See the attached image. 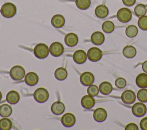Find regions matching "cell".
Segmentation results:
<instances>
[{"label": "cell", "instance_id": "cell-1", "mask_svg": "<svg viewBox=\"0 0 147 130\" xmlns=\"http://www.w3.org/2000/svg\"><path fill=\"white\" fill-rule=\"evenodd\" d=\"M17 12L16 6L12 3L7 2L4 3L1 9V14L5 18H9L14 17Z\"/></svg>", "mask_w": 147, "mask_h": 130}, {"label": "cell", "instance_id": "cell-2", "mask_svg": "<svg viewBox=\"0 0 147 130\" xmlns=\"http://www.w3.org/2000/svg\"><path fill=\"white\" fill-rule=\"evenodd\" d=\"M34 56L39 59H44L48 57L49 52V48L45 44L40 43L36 45L33 49Z\"/></svg>", "mask_w": 147, "mask_h": 130}, {"label": "cell", "instance_id": "cell-3", "mask_svg": "<svg viewBox=\"0 0 147 130\" xmlns=\"http://www.w3.org/2000/svg\"><path fill=\"white\" fill-rule=\"evenodd\" d=\"M9 73L11 78L16 81L22 80L25 75V69L20 65H16L12 67Z\"/></svg>", "mask_w": 147, "mask_h": 130}, {"label": "cell", "instance_id": "cell-4", "mask_svg": "<svg viewBox=\"0 0 147 130\" xmlns=\"http://www.w3.org/2000/svg\"><path fill=\"white\" fill-rule=\"evenodd\" d=\"M34 100L40 103L47 101L49 98L48 91L44 88H37L33 93Z\"/></svg>", "mask_w": 147, "mask_h": 130}, {"label": "cell", "instance_id": "cell-5", "mask_svg": "<svg viewBox=\"0 0 147 130\" xmlns=\"http://www.w3.org/2000/svg\"><path fill=\"white\" fill-rule=\"evenodd\" d=\"M117 17L118 19L123 23H126L130 21L132 17V14L131 11L126 7L120 9L117 14Z\"/></svg>", "mask_w": 147, "mask_h": 130}, {"label": "cell", "instance_id": "cell-6", "mask_svg": "<svg viewBox=\"0 0 147 130\" xmlns=\"http://www.w3.org/2000/svg\"><path fill=\"white\" fill-rule=\"evenodd\" d=\"M87 56L91 61L96 62L101 59L102 57V52L96 47H92L88 50Z\"/></svg>", "mask_w": 147, "mask_h": 130}, {"label": "cell", "instance_id": "cell-7", "mask_svg": "<svg viewBox=\"0 0 147 130\" xmlns=\"http://www.w3.org/2000/svg\"><path fill=\"white\" fill-rule=\"evenodd\" d=\"M64 50V46L62 44L59 42H54L50 45L49 52L52 56L54 57H59L61 56Z\"/></svg>", "mask_w": 147, "mask_h": 130}, {"label": "cell", "instance_id": "cell-8", "mask_svg": "<svg viewBox=\"0 0 147 130\" xmlns=\"http://www.w3.org/2000/svg\"><path fill=\"white\" fill-rule=\"evenodd\" d=\"M132 113L137 117H142L146 113V107L142 103H136L132 107Z\"/></svg>", "mask_w": 147, "mask_h": 130}, {"label": "cell", "instance_id": "cell-9", "mask_svg": "<svg viewBox=\"0 0 147 130\" xmlns=\"http://www.w3.org/2000/svg\"><path fill=\"white\" fill-rule=\"evenodd\" d=\"M61 122L64 127H68V128L71 127L75 123L76 118L72 113H65L61 117Z\"/></svg>", "mask_w": 147, "mask_h": 130}, {"label": "cell", "instance_id": "cell-10", "mask_svg": "<svg viewBox=\"0 0 147 130\" xmlns=\"http://www.w3.org/2000/svg\"><path fill=\"white\" fill-rule=\"evenodd\" d=\"M122 101L126 104H133L136 100V94L131 90H125L121 94Z\"/></svg>", "mask_w": 147, "mask_h": 130}, {"label": "cell", "instance_id": "cell-11", "mask_svg": "<svg viewBox=\"0 0 147 130\" xmlns=\"http://www.w3.org/2000/svg\"><path fill=\"white\" fill-rule=\"evenodd\" d=\"M95 80L93 74L89 72H83L80 76V81L84 86H90Z\"/></svg>", "mask_w": 147, "mask_h": 130}, {"label": "cell", "instance_id": "cell-12", "mask_svg": "<svg viewBox=\"0 0 147 130\" xmlns=\"http://www.w3.org/2000/svg\"><path fill=\"white\" fill-rule=\"evenodd\" d=\"M87 54L83 50H78L73 54V60L78 64H82L86 61Z\"/></svg>", "mask_w": 147, "mask_h": 130}, {"label": "cell", "instance_id": "cell-13", "mask_svg": "<svg viewBox=\"0 0 147 130\" xmlns=\"http://www.w3.org/2000/svg\"><path fill=\"white\" fill-rule=\"evenodd\" d=\"M107 112L102 108H96L93 113V117L97 122H103L107 117Z\"/></svg>", "mask_w": 147, "mask_h": 130}, {"label": "cell", "instance_id": "cell-14", "mask_svg": "<svg viewBox=\"0 0 147 130\" xmlns=\"http://www.w3.org/2000/svg\"><path fill=\"white\" fill-rule=\"evenodd\" d=\"M95 103V100L94 99L93 96L90 95H85L84 96L81 100L82 106L87 109L92 108Z\"/></svg>", "mask_w": 147, "mask_h": 130}, {"label": "cell", "instance_id": "cell-15", "mask_svg": "<svg viewBox=\"0 0 147 130\" xmlns=\"http://www.w3.org/2000/svg\"><path fill=\"white\" fill-rule=\"evenodd\" d=\"M38 76L33 72L28 73L25 76V82L29 86H34L38 83Z\"/></svg>", "mask_w": 147, "mask_h": 130}, {"label": "cell", "instance_id": "cell-16", "mask_svg": "<svg viewBox=\"0 0 147 130\" xmlns=\"http://www.w3.org/2000/svg\"><path fill=\"white\" fill-rule=\"evenodd\" d=\"M105 36L100 31H95L91 36V42L95 45H102L105 41Z\"/></svg>", "mask_w": 147, "mask_h": 130}, {"label": "cell", "instance_id": "cell-17", "mask_svg": "<svg viewBox=\"0 0 147 130\" xmlns=\"http://www.w3.org/2000/svg\"><path fill=\"white\" fill-rule=\"evenodd\" d=\"M64 42L67 46L69 47H72L75 46L78 44V37L76 34L73 33H69L65 36Z\"/></svg>", "mask_w": 147, "mask_h": 130}, {"label": "cell", "instance_id": "cell-18", "mask_svg": "<svg viewBox=\"0 0 147 130\" xmlns=\"http://www.w3.org/2000/svg\"><path fill=\"white\" fill-rule=\"evenodd\" d=\"M51 23L56 28L62 27L65 23V18L62 15L56 14L52 18Z\"/></svg>", "mask_w": 147, "mask_h": 130}, {"label": "cell", "instance_id": "cell-19", "mask_svg": "<svg viewBox=\"0 0 147 130\" xmlns=\"http://www.w3.org/2000/svg\"><path fill=\"white\" fill-rule=\"evenodd\" d=\"M95 14L99 18H104L109 14V9L105 5H100L95 9Z\"/></svg>", "mask_w": 147, "mask_h": 130}, {"label": "cell", "instance_id": "cell-20", "mask_svg": "<svg viewBox=\"0 0 147 130\" xmlns=\"http://www.w3.org/2000/svg\"><path fill=\"white\" fill-rule=\"evenodd\" d=\"M51 109L53 113L56 115H59L64 112L65 110V105L62 102L57 101L52 104Z\"/></svg>", "mask_w": 147, "mask_h": 130}, {"label": "cell", "instance_id": "cell-21", "mask_svg": "<svg viewBox=\"0 0 147 130\" xmlns=\"http://www.w3.org/2000/svg\"><path fill=\"white\" fill-rule=\"evenodd\" d=\"M20 94L16 90H10L7 93L6 101L11 104H16L20 100Z\"/></svg>", "mask_w": 147, "mask_h": 130}, {"label": "cell", "instance_id": "cell-22", "mask_svg": "<svg viewBox=\"0 0 147 130\" xmlns=\"http://www.w3.org/2000/svg\"><path fill=\"white\" fill-rule=\"evenodd\" d=\"M137 85L141 88L147 87V73H142L139 74L136 79Z\"/></svg>", "mask_w": 147, "mask_h": 130}, {"label": "cell", "instance_id": "cell-23", "mask_svg": "<svg viewBox=\"0 0 147 130\" xmlns=\"http://www.w3.org/2000/svg\"><path fill=\"white\" fill-rule=\"evenodd\" d=\"M99 90L102 94L104 95H107L111 92L113 90V86L109 82L103 81L101 82L99 85Z\"/></svg>", "mask_w": 147, "mask_h": 130}, {"label": "cell", "instance_id": "cell-24", "mask_svg": "<svg viewBox=\"0 0 147 130\" xmlns=\"http://www.w3.org/2000/svg\"><path fill=\"white\" fill-rule=\"evenodd\" d=\"M122 53L125 57L127 58H132L136 55L137 51L133 46L127 45L123 49Z\"/></svg>", "mask_w": 147, "mask_h": 130}, {"label": "cell", "instance_id": "cell-25", "mask_svg": "<svg viewBox=\"0 0 147 130\" xmlns=\"http://www.w3.org/2000/svg\"><path fill=\"white\" fill-rule=\"evenodd\" d=\"M68 75L67 70L63 67L58 68L56 69L55 72V78L60 81H63L65 80Z\"/></svg>", "mask_w": 147, "mask_h": 130}, {"label": "cell", "instance_id": "cell-26", "mask_svg": "<svg viewBox=\"0 0 147 130\" xmlns=\"http://www.w3.org/2000/svg\"><path fill=\"white\" fill-rule=\"evenodd\" d=\"M12 111V108L9 104H4L0 106V116L3 117H7L10 116Z\"/></svg>", "mask_w": 147, "mask_h": 130}, {"label": "cell", "instance_id": "cell-27", "mask_svg": "<svg viewBox=\"0 0 147 130\" xmlns=\"http://www.w3.org/2000/svg\"><path fill=\"white\" fill-rule=\"evenodd\" d=\"M12 127L11 121L8 118H2L0 120V129L9 130Z\"/></svg>", "mask_w": 147, "mask_h": 130}, {"label": "cell", "instance_id": "cell-28", "mask_svg": "<svg viewBox=\"0 0 147 130\" xmlns=\"http://www.w3.org/2000/svg\"><path fill=\"white\" fill-rule=\"evenodd\" d=\"M138 31V29L135 25H131L126 27L125 33L128 37L133 38L137 35Z\"/></svg>", "mask_w": 147, "mask_h": 130}, {"label": "cell", "instance_id": "cell-29", "mask_svg": "<svg viewBox=\"0 0 147 130\" xmlns=\"http://www.w3.org/2000/svg\"><path fill=\"white\" fill-rule=\"evenodd\" d=\"M102 27L104 32L106 33H110L114 31L115 26L113 22H112L111 21H107L103 22V23L102 24Z\"/></svg>", "mask_w": 147, "mask_h": 130}, {"label": "cell", "instance_id": "cell-30", "mask_svg": "<svg viewBox=\"0 0 147 130\" xmlns=\"http://www.w3.org/2000/svg\"><path fill=\"white\" fill-rule=\"evenodd\" d=\"M146 7L144 5L138 4L134 7V13L137 17L145 15L146 13Z\"/></svg>", "mask_w": 147, "mask_h": 130}, {"label": "cell", "instance_id": "cell-31", "mask_svg": "<svg viewBox=\"0 0 147 130\" xmlns=\"http://www.w3.org/2000/svg\"><path fill=\"white\" fill-rule=\"evenodd\" d=\"M76 6L81 10L87 9L91 5V0H76Z\"/></svg>", "mask_w": 147, "mask_h": 130}, {"label": "cell", "instance_id": "cell-32", "mask_svg": "<svg viewBox=\"0 0 147 130\" xmlns=\"http://www.w3.org/2000/svg\"><path fill=\"white\" fill-rule=\"evenodd\" d=\"M137 97L142 103L147 102V89L145 88L140 89L137 92Z\"/></svg>", "mask_w": 147, "mask_h": 130}, {"label": "cell", "instance_id": "cell-33", "mask_svg": "<svg viewBox=\"0 0 147 130\" xmlns=\"http://www.w3.org/2000/svg\"><path fill=\"white\" fill-rule=\"evenodd\" d=\"M138 25L142 30H147V15L140 17L138 21Z\"/></svg>", "mask_w": 147, "mask_h": 130}, {"label": "cell", "instance_id": "cell-34", "mask_svg": "<svg viewBox=\"0 0 147 130\" xmlns=\"http://www.w3.org/2000/svg\"><path fill=\"white\" fill-rule=\"evenodd\" d=\"M99 90V88L96 85L91 84L90 86H88L87 92L88 94L91 96H96L98 94Z\"/></svg>", "mask_w": 147, "mask_h": 130}, {"label": "cell", "instance_id": "cell-35", "mask_svg": "<svg viewBox=\"0 0 147 130\" xmlns=\"http://www.w3.org/2000/svg\"><path fill=\"white\" fill-rule=\"evenodd\" d=\"M115 85L118 88H124L126 85V80L122 77H118L115 81Z\"/></svg>", "mask_w": 147, "mask_h": 130}, {"label": "cell", "instance_id": "cell-36", "mask_svg": "<svg viewBox=\"0 0 147 130\" xmlns=\"http://www.w3.org/2000/svg\"><path fill=\"white\" fill-rule=\"evenodd\" d=\"M125 130H138V127L135 123H129L125 127Z\"/></svg>", "mask_w": 147, "mask_h": 130}, {"label": "cell", "instance_id": "cell-37", "mask_svg": "<svg viewBox=\"0 0 147 130\" xmlns=\"http://www.w3.org/2000/svg\"><path fill=\"white\" fill-rule=\"evenodd\" d=\"M141 129L142 130H147V117L143 118L140 123Z\"/></svg>", "mask_w": 147, "mask_h": 130}, {"label": "cell", "instance_id": "cell-38", "mask_svg": "<svg viewBox=\"0 0 147 130\" xmlns=\"http://www.w3.org/2000/svg\"><path fill=\"white\" fill-rule=\"evenodd\" d=\"M136 0H122V2L124 5H125L127 6H131L133 5Z\"/></svg>", "mask_w": 147, "mask_h": 130}, {"label": "cell", "instance_id": "cell-39", "mask_svg": "<svg viewBox=\"0 0 147 130\" xmlns=\"http://www.w3.org/2000/svg\"><path fill=\"white\" fill-rule=\"evenodd\" d=\"M142 68L143 71L146 73H147V61H145L142 63Z\"/></svg>", "mask_w": 147, "mask_h": 130}, {"label": "cell", "instance_id": "cell-40", "mask_svg": "<svg viewBox=\"0 0 147 130\" xmlns=\"http://www.w3.org/2000/svg\"><path fill=\"white\" fill-rule=\"evenodd\" d=\"M1 99H2V93H1V92L0 91V101H1Z\"/></svg>", "mask_w": 147, "mask_h": 130}]
</instances>
